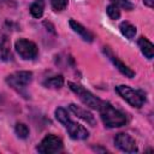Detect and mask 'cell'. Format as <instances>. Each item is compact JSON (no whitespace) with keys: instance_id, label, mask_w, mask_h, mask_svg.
Here are the masks:
<instances>
[{"instance_id":"obj_5","label":"cell","mask_w":154,"mask_h":154,"mask_svg":"<svg viewBox=\"0 0 154 154\" xmlns=\"http://www.w3.org/2000/svg\"><path fill=\"white\" fill-rule=\"evenodd\" d=\"M32 81L31 71H17L6 77V83L17 91H22Z\"/></svg>"},{"instance_id":"obj_3","label":"cell","mask_w":154,"mask_h":154,"mask_svg":"<svg viewBox=\"0 0 154 154\" xmlns=\"http://www.w3.org/2000/svg\"><path fill=\"white\" fill-rule=\"evenodd\" d=\"M67 85L69 88L78 96V99L89 108H93V109H99L102 100H100L99 97H96L93 93H90L89 90H87L84 87L77 84V83H73V82H67Z\"/></svg>"},{"instance_id":"obj_6","label":"cell","mask_w":154,"mask_h":154,"mask_svg":"<svg viewBox=\"0 0 154 154\" xmlns=\"http://www.w3.org/2000/svg\"><path fill=\"white\" fill-rule=\"evenodd\" d=\"M63 141L60 137L55 135H47L42 138V141L38 143L36 150L41 154H54L63 150Z\"/></svg>"},{"instance_id":"obj_13","label":"cell","mask_w":154,"mask_h":154,"mask_svg":"<svg viewBox=\"0 0 154 154\" xmlns=\"http://www.w3.org/2000/svg\"><path fill=\"white\" fill-rule=\"evenodd\" d=\"M119 30H120V32L126 37V38H129V40H131V38H134L135 37V35H136V26L135 25H132L131 23H129V22H122L120 24H119Z\"/></svg>"},{"instance_id":"obj_20","label":"cell","mask_w":154,"mask_h":154,"mask_svg":"<svg viewBox=\"0 0 154 154\" xmlns=\"http://www.w3.org/2000/svg\"><path fill=\"white\" fill-rule=\"evenodd\" d=\"M69 1L67 0H51V5L55 11H63L66 8Z\"/></svg>"},{"instance_id":"obj_17","label":"cell","mask_w":154,"mask_h":154,"mask_svg":"<svg viewBox=\"0 0 154 154\" xmlns=\"http://www.w3.org/2000/svg\"><path fill=\"white\" fill-rule=\"evenodd\" d=\"M106 12H107V14H108V17L111 18V19H118L119 17H120V10H119V7L118 6H116L114 4H111V5H108L107 6V8H106Z\"/></svg>"},{"instance_id":"obj_16","label":"cell","mask_w":154,"mask_h":154,"mask_svg":"<svg viewBox=\"0 0 154 154\" xmlns=\"http://www.w3.org/2000/svg\"><path fill=\"white\" fill-rule=\"evenodd\" d=\"M14 131H16V135L22 140H25L29 136V128L23 123H17L14 126Z\"/></svg>"},{"instance_id":"obj_1","label":"cell","mask_w":154,"mask_h":154,"mask_svg":"<svg viewBox=\"0 0 154 154\" xmlns=\"http://www.w3.org/2000/svg\"><path fill=\"white\" fill-rule=\"evenodd\" d=\"M54 113H55V118L58 119V122L65 126V129L67 130V132L72 140H85L89 137V131L83 125L73 122L70 118V116L65 108L58 107Z\"/></svg>"},{"instance_id":"obj_4","label":"cell","mask_w":154,"mask_h":154,"mask_svg":"<svg viewBox=\"0 0 154 154\" xmlns=\"http://www.w3.org/2000/svg\"><path fill=\"white\" fill-rule=\"evenodd\" d=\"M116 90L117 93L132 107H136V108H141L144 103V96L137 91V90H134L132 88H130L129 85H124V84H120V85H117L116 87Z\"/></svg>"},{"instance_id":"obj_12","label":"cell","mask_w":154,"mask_h":154,"mask_svg":"<svg viewBox=\"0 0 154 154\" xmlns=\"http://www.w3.org/2000/svg\"><path fill=\"white\" fill-rule=\"evenodd\" d=\"M138 47H140L142 54L147 59H153V57H154V46L149 40H147L146 37L141 36L138 38Z\"/></svg>"},{"instance_id":"obj_18","label":"cell","mask_w":154,"mask_h":154,"mask_svg":"<svg viewBox=\"0 0 154 154\" xmlns=\"http://www.w3.org/2000/svg\"><path fill=\"white\" fill-rule=\"evenodd\" d=\"M11 58H12V55H11L8 47L5 43L0 45V61H8Z\"/></svg>"},{"instance_id":"obj_19","label":"cell","mask_w":154,"mask_h":154,"mask_svg":"<svg viewBox=\"0 0 154 154\" xmlns=\"http://www.w3.org/2000/svg\"><path fill=\"white\" fill-rule=\"evenodd\" d=\"M111 1H112V4H114L116 6L122 7V8L126 10V11H131V10L134 8V5H132L129 0H111Z\"/></svg>"},{"instance_id":"obj_7","label":"cell","mask_w":154,"mask_h":154,"mask_svg":"<svg viewBox=\"0 0 154 154\" xmlns=\"http://www.w3.org/2000/svg\"><path fill=\"white\" fill-rule=\"evenodd\" d=\"M14 49L19 54V57L24 60H32L36 58L38 49L35 42L26 40V38H19L14 42Z\"/></svg>"},{"instance_id":"obj_15","label":"cell","mask_w":154,"mask_h":154,"mask_svg":"<svg viewBox=\"0 0 154 154\" xmlns=\"http://www.w3.org/2000/svg\"><path fill=\"white\" fill-rule=\"evenodd\" d=\"M43 85L47 88H55L59 89L64 85V77L63 76H54V77H49L46 81H43Z\"/></svg>"},{"instance_id":"obj_10","label":"cell","mask_w":154,"mask_h":154,"mask_svg":"<svg viewBox=\"0 0 154 154\" xmlns=\"http://www.w3.org/2000/svg\"><path fill=\"white\" fill-rule=\"evenodd\" d=\"M69 24H70L71 29H72L75 32H77L78 35H81V37H82L84 41L91 42V41L94 40V35H93L87 28H84L82 24H79L78 22H76V20H73V19H70Z\"/></svg>"},{"instance_id":"obj_21","label":"cell","mask_w":154,"mask_h":154,"mask_svg":"<svg viewBox=\"0 0 154 154\" xmlns=\"http://www.w3.org/2000/svg\"><path fill=\"white\" fill-rule=\"evenodd\" d=\"M143 4H144V5H147L148 7H153V5H154L153 0H143Z\"/></svg>"},{"instance_id":"obj_11","label":"cell","mask_w":154,"mask_h":154,"mask_svg":"<svg viewBox=\"0 0 154 154\" xmlns=\"http://www.w3.org/2000/svg\"><path fill=\"white\" fill-rule=\"evenodd\" d=\"M107 54H108V57H109V59H111V61L114 64V66L119 70V72L120 73H123L125 77H129V78H134L135 77V72L130 69V67H128L122 60H119L117 57H114L109 51L107 52Z\"/></svg>"},{"instance_id":"obj_14","label":"cell","mask_w":154,"mask_h":154,"mask_svg":"<svg viewBox=\"0 0 154 154\" xmlns=\"http://www.w3.org/2000/svg\"><path fill=\"white\" fill-rule=\"evenodd\" d=\"M43 10H45L43 0H35L30 6V13L34 18H41L43 16Z\"/></svg>"},{"instance_id":"obj_9","label":"cell","mask_w":154,"mask_h":154,"mask_svg":"<svg viewBox=\"0 0 154 154\" xmlns=\"http://www.w3.org/2000/svg\"><path fill=\"white\" fill-rule=\"evenodd\" d=\"M69 109H70L76 117L81 118L82 120H84V122L88 123L89 125H91V126L96 125V120H95L94 116H93L89 111H87L85 108H83V107H81V106H77V105H75V103H70V105H69Z\"/></svg>"},{"instance_id":"obj_8","label":"cell","mask_w":154,"mask_h":154,"mask_svg":"<svg viewBox=\"0 0 154 154\" xmlns=\"http://www.w3.org/2000/svg\"><path fill=\"white\" fill-rule=\"evenodd\" d=\"M114 144L118 149L125 153H137L138 150L136 141L130 135L124 132H120L114 137Z\"/></svg>"},{"instance_id":"obj_2","label":"cell","mask_w":154,"mask_h":154,"mask_svg":"<svg viewBox=\"0 0 154 154\" xmlns=\"http://www.w3.org/2000/svg\"><path fill=\"white\" fill-rule=\"evenodd\" d=\"M99 111H100V116H101V119H102L105 126H107L109 129L123 126L128 122L125 113L117 109L109 102L102 101L99 107Z\"/></svg>"}]
</instances>
